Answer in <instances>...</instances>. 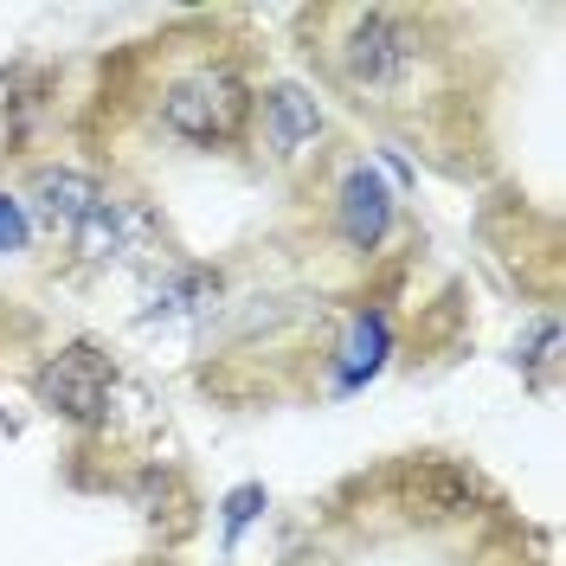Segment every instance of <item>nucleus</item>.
Here are the masks:
<instances>
[{
  "instance_id": "1",
  "label": "nucleus",
  "mask_w": 566,
  "mask_h": 566,
  "mask_svg": "<svg viewBox=\"0 0 566 566\" xmlns=\"http://www.w3.org/2000/svg\"><path fill=\"white\" fill-rule=\"evenodd\" d=\"M39 207H45V219L65 232L71 245L84 251V258H97V264L148 251V219L129 200L104 193L91 175H71V168L39 175Z\"/></svg>"
},
{
  "instance_id": "2",
  "label": "nucleus",
  "mask_w": 566,
  "mask_h": 566,
  "mask_svg": "<svg viewBox=\"0 0 566 566\" xmlns=\"http://www.w3.org/2000/svg\"><path fill=\"white\" fill-rule=\"evenodd\" d=\"M419 27L406 20V13H392V7H360L348 13V33L335 39V65L348 77L360 97H374V104H399L406 91H412V77H419Z\"/></svg>"
},
{
  "instance_id": "3",
  "label": "nucleus",
  "mask_w": 566,
  "mask_h": 566,
  "mask_svg": "<svg viewBox=\"0 0 566 566\" xmlns=\"http://www.w3.org/2000/svg\"><path fill=\"white\" fill-rule=\"evenodd\" d=\"M245 84L232 71H187L161 91V129H175L180 142H232L245 129Z\"/></svg>"
},
{
  "instance_id": "4",
  "label": "nucleus",
  "mask_w": 566,
  "mask_h": 566,
  "mask_svg": "<svg viewBox=\"0 0 566 566\" xmlns=\"http://www.w3.org/2000/svg\"><path fill=\"white\" fill-rule=\"evenodd\" d=\"M109 387H116V374H109V360L97 348H65V354H52V360L39 367V399H45L52 412L77 419V424L104 419Z\"/></svg>"
},
{
  "instance_id": "5",
  "label": "nucleus",
  "mask_w": 566,
  "mask_h": 566,
  "mask_svg": "<svg viewBox=\"0 0 566 566\" xmlns=\"http://www.w3.org/2000/svg\"><path fill=\"white\" fill-rule=\"evenodd\" d=\"M387 226H392L387 180L374 175V168H348V180H342V239L354 251H374L387 239Z\"/></svg>"
},
{
  "instance_id": "6",
  "label": "nucleus",
  "mask_w": 566,
  "mask_h": 566,
  "mask_svg": "<svg viewBox=\"0 0 566 566\" xmlns=\"http://www.w3.org/2000/svg\"><path fill=\"white\" fill-rule=\"evenodd\" d=\"M264 123H271V148L277 155H296L303 142L322 136V109L310 91H296V84H277L271 97H264Z\"/></svg>"
},
{
  "instance_id": "7",
  "label": "nucleus",
  "mask_w": 566,
  "mask_h": 566,
  "mask_svg": "<svg viewBox=\"0 0 566 566\" xmlns=\"http://www.w3.org/2000/svg\"><path fill=\"white\" fill-rule=\"evenodd\" d=\"M380 354H387V316H360L354 322V342H348V387H360V374H374L380 367Z\"/></svg>"
},
{
  "instance_id": "8",
  "label": "nucleus",
  "mask_w": 566,
  "mask_h": 566,
  "mask_svg": "<svg viewBox=\"0 0 566 566\" xmlns=\"http://www.w3.org/2000/svg\"><path fill=\"white\" fill-rule=\"evenodd\" d=\"M258 509H264V490H258V483H245V490L226 495V541H239V534H245V522L258 515Z\"/></svg>"
},
{
  "instance_id": "9",
  "label": "nucleus",
  "mask_w": 566,
  "mask_h": 566,
  "mask_svg": "<svg viewBox=\"0 0 566 566\" xmlns=\"http://www.w3.org/2000/svg\"><path fill=\"white\" fill-rule=\"evenodd\" d=\"M27 245V219H20V207L0 193V251H20Z\"/></svg>"
}]
</instances>
